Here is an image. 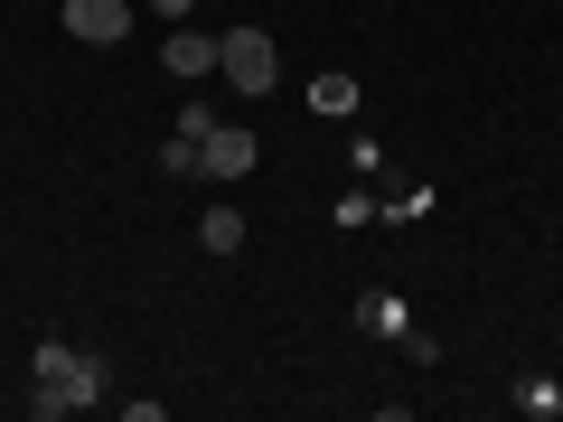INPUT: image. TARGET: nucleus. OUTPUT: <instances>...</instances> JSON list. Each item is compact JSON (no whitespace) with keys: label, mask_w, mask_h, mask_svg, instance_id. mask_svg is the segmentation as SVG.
Masks as SVG:
<instances>
[{"label":"nucleus","mask_w":563,"mask_h":422,"mask_svg":"<svg viewBox=\"0 0 563 422\" xmlns=\"http://www.w3.org/2000/svg\"><path fill=\"white\" fill-rule=\"evenodd\" d=\"M29 366H38V413H85V403L103 395V357H85V347H57V338H47Z\"/></svg>","instance_id":"nucleus-1"},{"label":"nucleus","mask_w":563,"mask_h":422,"mask_svg":"<svg viewBox=\"0 0 563 422\" xmlns=\"http://www.w3.org/2000/svg\"><path fill=\"white\" fill-rule=\"evenodd\" d=\"M217 76L235 85V95H273V85H282V57H273L263 29H225V38H217Z\"/></svg>","instance_id":"nucleus-2"},{"label":"nucleus","mask_w":563,"mask_h":422,"mask_svg":"<svg viewBox=\"0 0 563 422\" xmlns=\"http://www.w3.org/2000/svg\"><path fill=\"white\" fill-rule=\"evenodd\" d=\"M57 20H66V38H85V47H113L122 29H132V0H66Z\"/></svg>","instance_id":"nucleus-3"},{"label":"nucleus","mask_w":563,"mask_h":422,"mask_svg":"<svg viewBox=\"0 0 563 422\" xmlns=\"http://www.w3.org/2000/svg\"><path fill=\"white\" fill-rule=\"evenodd\" d=\"M198 151H207V179H244V169H254V132H244V122H217Z\"/></svg>","instance_id":"nucleus-4"},{"label":"nucleus","mask_w":563,"mask_h":422,"mask_svg":"<svg viewBox=\"0 0 563 422\" xmlns=\"http://www.w3.org/2000/svg\"><path fill=\"white\" fill-rule=\"evenodd\" d=\"M161 66H169V76H217V38H207V29H169Z\"/></svg>","instance_id":"nucleus-5"},{"label":"nucleus","mask_w":563,"mask_h":422,"mask_svg":"<svg viewBox=\"0 0 563 422\" xmlns=\"http://www.w3.org/2000/svg\"><path fill=\"white\" fill-rule=\"evenodd\" d=\"M198 244H207V254H235V244H244V216H235V207H207Z\"/></svg>","instance_id":"nucleus-6"},{"label":"nucleus","mask_w":563,"mask_h":422,"mask_svg":"<svg viewBox=\"0 0 563 422\" xmlns=\"http://www.w3.org/2000/svg\"><path fill=\"white\" fill-rule=\"evenodd\" d=\"M357 320H366V329H376V338H404V301H395V291H376V301H366V310H357Z\"/></svg>","instance_id":"nucleus-7"},{"label":"nucleus","mask_w":563,"mask_h":422,"mask_svg":"<svg viewBox=\"0 0 563 422\" xmlns=\"http://www.w3.org/2000/svg\"><path fill=\"white\" fill-rule=\"evenodd\" d=\"M517 403L544 422V413H563V385H554V376H526V385H517Z\"/></svg>","instance_id":"nucleus-8"},{"label":"nucleus","mask_w":563,"mask_h":422,"mask_svg":"<svg viewBox=\"0 0 563 422\" xmlns=\"http://www.w3.org/2000/svg\"><path fill=\"white\" fill-rule=\"evenodd\" d=\"M161 169H169V179H198V169H207V151H198V141L179 132V141H169V151H161Z\"/></svg>","instance_id":"nucleus-9"},{"label":"nucleus","mask_w":563,"mask_h":422,"mask_svg":"<svg viewBox=\"0 0 563 422\" xmlns=\"http://www.w3.org/2000/svg\"><path fill=\"white\" fill-rule=\"evenodd\" d=\"M310 103H320V113H357V85H347V76H320V85H310Z\"/></svg>","instance_id":"nucleus-10"},{"label":"nucleus","mask_w":563,"mask_h":422,"mask_svg":"<svg viewBox=\"0 0 563 422\" xmlns=\"http://www.w3.org/2000/svg\"><path fill=\"white\" fill-rule=\"evenodd\" d=\"M151 10H161V20H188V10H198V0H151Z\"/></svg>","instance_id":"nucleus-11"}]
</instances>
